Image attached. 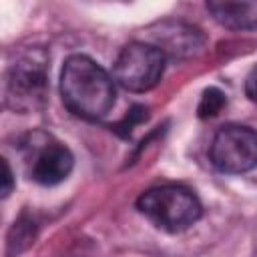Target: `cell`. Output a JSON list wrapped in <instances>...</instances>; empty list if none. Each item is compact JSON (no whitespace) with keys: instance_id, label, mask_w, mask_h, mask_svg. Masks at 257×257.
<instances>
[{"instance_id":"6da1fadb","label":"cell","mask_w":257,"mask_h":257,"mask_svg":"<svg viewBox=\"0 0 257 257\" xmlns=\"http://www.w3.org/2000/svg\"><path fill=\"white\" fill-rule=\"evenodd\" d=\"M60 96L74 116L98 120L114 104V80L92 58L72 54L60 72Z\"/></svg>"},{"instance_id":"7a4b0ae2","label":"cell","mask_w":257,"mask_h":257,"mask_svg":"<svg viewBox=\"0 0 257 257\" xmlns=\"http://www.w3.org/2000/svg\"><path fill=\"white\" fill-rule=\"evenodd\" d=\"M137 207L157 229L169 233H181L189 229L203 213L197 195L181 185L153 187L139 197Z\"/></svg>"},{"instance_id":"3957f363","label":"cell","mask_w":257,"mask_h":257,"mask_svg":"<svg viewBox=\"0 0 257 257\" xmlns=\"http://www.w3.org/2000/svg\"><path fill=\"white\" fill-rule=\"evenodd\" d=\"M46 54L30 50L22 54L6 74V102L14 110H30L46 96Z\"/></svg>"},{"instance_id":"277c9868","label":"cell","mask_w":257,"mask_h":257,"mask_svg":"<svg viewBox=\"0 0 257 257\" xmlns=\"http://www.w3.org/2000/svg\"><path fill=\"white\" fill-rule=\"evenodd\" d=\"M165 62V54L151 42H131L116 56L114 80L131 92L151 90L161 80Z\"/></svg>"},{"instance_id":"5b68a950","label":"cell","mask_w":257,"mask_h":257,"mask_svg":"<svg viewBox=\"0 0 257 257\" xmlns=\"http://www.w3.org/2000/svg\"><path fill=\"white\" fill-rule=\"evenodd\" d=\"M211 163L221 173H247L257 167V131L243 124L221 126L209 149Z\"/></svg>"},{"instance_id":"8992f818","label":"cell","mask_w":257,"mask_h":257,"mask_svg":"<svg viewBox=\"0 0 257 257\" xmlns=\"http://www.w3.org/2000/svg\"><path fill=\"white\" fill-rule=\"evenodd\" d=\"M72 153L60 143H42L30 161V177L40 185H58L72 171Z\"/></svg>"},{"instance_id":"52a82bcc","label":"cell","mask_w":257,"mask_h":257,"mask_svg":"<svg viewBox=\"0 0 257 257\" xmlns=\"http://www.w3.org/2000/svg\"><path fill=\"white\" fill-rule=\"evenodd\" d=\"M153 46H157L165 58H183L193 54L201 46V34L181 22H163L153 34Z\"/></svg>"},{"instance_id":"ba28073f","label":"cell","mask_w":257,"mask_h":257,"mask_svg":"<svg viewBox=\"0 0 257 257\" xmlns=\"http://www.w3.org/2000/svg\"><path fill=\"white\" fill-rule=\"evenodd\" d=\"M207 10L225 28H233V30H255L257 28V0L209 2Z\"/></svg>"},{"instance_id":"9c48e42d","label":"cell","mask_w":257,"mask_h":257,"mask_svg":"<svg viewBox=\"0 0 257 257\" xmlns=\"http://www.w3.org/2000/svg\"><path fill=\"white\" fill-rule=\"evenodd\" d=\"M223 106H225V94L219 88L211 86L201 94V100H199V106H197L199 118H211V116L219 114V110Z\"/></svg>"},{"instance_id":"30bf717a","label":"cell","mask_w":257,"mask_h":257,"mask_svg":"<svg viewBox=\"0 0 257 257\" xmlns=\"http://www.w3.org/2000/svg\"><path fill=\"white\" fill-rule=\"evenodd\" d=\"M145 118H147V108H145V106H135V108H131L128 114L116 124V133L122 135V137H126V135L131 133V128H133L135 124L143 122Z\"/></svg>"},{"instance_id":"8fae6325","label":"cell","mask_w":257,"mask_h":257,"mask_svg":"<svg viewBox=\"0 0 257 257\" xmlns=\"http://www.w3.org/2000/svg\"><path fill=\"white\" fill-rule=\"evenodd\" d=\"M245 92L249 96V100L257 102V64L251 68V72L247 74V80H245Z\"/></svg>"},{"instance_id":"7c38bea8","label":"cell","mask_w":257,"mask_h":257,"mask_svg":"<svg viewBox=\"0 0 257 257\" xmlns=\"http://www.w3.org/2000/svg\"><path fill=\"white\" fill-rule=\"evenodd\" d=\"M12 191V171L6 159H2V197H8Z\"/></svg>"}]
</instances>
